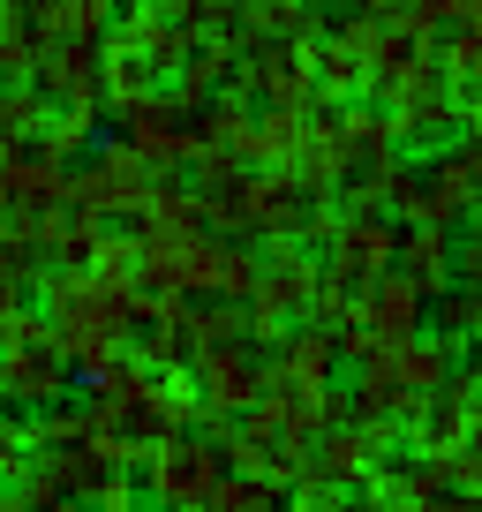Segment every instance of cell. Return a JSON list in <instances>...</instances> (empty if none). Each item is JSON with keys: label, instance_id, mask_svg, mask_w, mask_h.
Wrapping results in <instances>:
<instances>
[{"label": "cell", "instance_id": "3", "mask_svg": "<svg viewBox=\"0 0 482 512\" xmlns=\"http://www.w3.org/2000/svg\"><path fill=\"white\" fill-rule=\"evenodd\" d=\"M189 362H196V392H204V415H241V407L264 392V369L249 362L241 347H226V339H219V347H196Z\"/></svg>", "mask_w": 482, "mask_h": 512}, {"label": "cell", "instance_id": "11", "mask_svg": "<svg viewBox=\"0 0 482 512\" xmlns=\"http://www.w3.org/2000/svg\"><path fill=\"white\" fill-rule=\"evenodd\" d=\"M452 272H460L467 287H482V234H475V241H460V249H452Z\"/></svg>", "mask_w": 482, "mask_h": 512}, {"label": "cell", "instance_id": "8", "mask_svg": "<svg viewBox=\"0 0 482 512\" xmlns=\"http://www.w3.org/2000/svg\"><path fill=\"white\" fill-rule=\"evenodd\" d=\"M257 83L279 98V106H302V98L317 91V83H309V61H302V53H264V61H257Z\"/></svg>", "mask_w": 482, "mask_h": 512}, {"label": "cell", "instance_id": "5", "mask_svg": "<svg viewBox=\"0 0 482 512\" xmlns=\"http://www.w3.org/2000/svg\"><path fill=\"white\" fill-rule=\"evenodd\" d=\"M392 249H400V234H392L385 219H347V226H339V249H332V272H347L354 287H362L370 272L392 264Z\"/></svg>", "mask_w": 482, "mask_h": 512}, {"label": "cell", "instance_id": "2", "mask_svg": "<svg viewBox=\"0 0 482 512\" xmlns=\"http://www.w3.org/2000/svg\"><path fill=\"white\" fill-rule=\"evenodd\" d=\"M422 317H430V294H422L415 272H400V264H385V272L362 279V302H354V324L377 339H407L422 332Z\"/></svg>", "mask_w": 482, "mask_h": 512}, {"label": "cell", "instance_id": "10", "mask_svg": "<svg viewBox=\"0 0 482 512\" xmlns=\"http://www.w3.org/2000/svg\"><path fill=\"white\" fill-rule=\"evenodd\" d=\"M437 302H445V309H437V317H445V332H475V324H482V287L475 294H437Z\"/></svg>", "mask_w": 482, "mask_h": 512}, {"label": "cell", "instance_id": "7", "mask_svg": "<svg viewBox=\"0 0 482 512\" xmlns=\"http://www.w3.org/2000/svg\"><path fill=\"white\" fill-rule=\"evenodd\" d=\"M309 83H317L324 98H354V91H370V53L339 38V46H324V53H317V68H309Z\"/></svg>", "mask_w": 482, "mask_h": 512}, {"label": "cell", "instance_id": "4", "mask_svg": "<svg viewBox=\"0 0 482 512\" xmlns=\"http://www.w3.org/2000/svg\"><path fill=\"white\" fill-rule=\"evenodd\" d=\"M392 264H400V272H415L422 294L437 302V294L452 287V241H445V226H437V219H415V234H400Z\"/></svg>", "mask_w": 482, "mask_h": 512}, {"label": "cell", "instance_id": "6", "mask_svg": "<svg viewBox=\"0 0 482 512\" xmlns=\"http://www.w3.org/2000/svg\"><path fill=\"white\" fill-rule=\"evenodd\" d=\"M332 362H339V347H332V332H287V354H279V369L272 377H294V384H332Z\"/></svg>", "mask_w": 482, "mask_h": 512}, {"label": "cell", "instance_id": "1", "mask_svg": "<svg viewBox=\"0 0 482 512\" xmlns=\"http://www.w3.org/2000/svg\"><path fill=\"white\" fill-rule=\"evenodd\" d=\"M144 475H151V497H159V505H211L226 460H219V445H211V437H181V430H174V437H151Z\"/></svg>", "mask_w": 482, "mask_h": 512}, {"label": "cell", "instance_id": "9", "mask_svg": "<svg viewBox=\"0 0 482 512\" xmlns=\"http://www.w3.org/2000/svg\"><path fill=\"white\" fill-rule=\"evenodd\" d=\"M23 467H31V430H23V422L0 407V482H16Z\"/></svg>", "mask_w": 482, "mask_h": 512}]
</instances>
